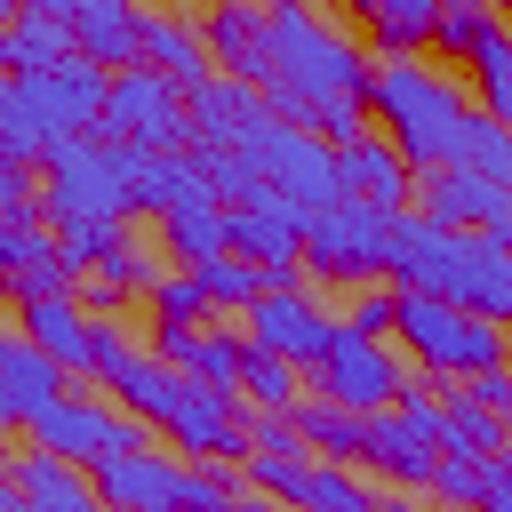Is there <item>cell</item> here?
Wrapping results in <instances>:
<instances>
[{
	"label": "cell",
	"instance_id": "f35d334b",
	"mask_svg": "<svg viewBox=\"0 0 512 512\" xmlns=\"http://www.w3.org/2000/svg\"><path fill=\"white\" fill-rule=\"evenodd\" d=\"M496 480H504V488H512V448H504V456H496Z\"/></svg>",
	"mask_w": 512,
	"mask_h": 512
},
{
	"label": "cell",
	"instance_id": "9c48e42d",
	"mask_svg": "<svg viewBox=\"0 0 512 512\" xmlns=\"http://www.w3.org/2000/svg\"><path fill=\"white\" fill-rule=\"evenodd\" d=\"M112 144H136V152H176L184 144V88L152 64H120L112 72Z\"/></svg>",
	"mask_w": 512,
	"mask_h": 512
},
{
	"label": "cell",
	"instance_id": "f1b7e54d",
	"mask_svg": "<svg viewBox=\"0 0 512 512\" xmlns=\"http://www.w3.org/2000/svg\"><path fill=\"white\" fill-rule=\"evenodd\" d=\"M472 88H480V112L512 128V24H496L472 56Z\"/></svg>",
	"mask_w": 512,
	"mask_h": 512
},
{
	"label": "cell",
	"instance_id": "484cf974",
	"mask_svg": "<svg viewBox=\"0 0 512 512\" xmlns=\"http://www.w3.org/2000/svg\"><path fill=\"white\" fill-rule=\"evenodd\" d=\"M344 8H352V16H360L384 48H392V56L440 32V0H344Z\"/></svg>",
	"mask_w": 512,
	"mask_h": 512
},
{
	"label": "cell",
	"instance_id": "1f68e13d",
	"mask_svg": "<svg viewBox=\"0 0 512 512\" xmlns=\"http://www.w3.org/2000/svg\"><path fill=\"white\" fill-rule=\"evenodd\" d=\"M496 32V16H488V0H472V8H440V32H432V48L440 56H480V40Z\"/></svg>",
	"mask_w": 512,
	"mask_h": 512
},
{
	"label": "cell",
	"instance_id": "f546056e",
	"mask_svg": "<svg viewBox=\"0 0 512 512\" xmlns=\"http://www.w3.org/2000/svg\"><path fill=\"white\" fill-rule=\"evenodd\" d=\"M200 288H208V304H232V312H248L256 296H272V280H264L256 256H216V264H200Z\"/></svg>",
	"mask_w": 512,
	"mask_h": 512
},
{
	"label": "cell",
	"instance_id": "cb8c5ba5",
	"mask_svg": "<svg viewBox=\"0 0 512 512\" xmlns=\"http://www.w3.org/2000/svg\"><path fill=\"white\" fill-rule=\"evenodd\" d=\"M168 256H176L184 272L232 256V216H224L216 200H184V208H168Z\"/></svg>",
	"mask_w": 512,
	"mask_h": 512
},
{
	"label": "cell",
	"instance_id": "7a4b0ae2",
	"mask_svg": "<svg viewBox=\"0 0 512 512\" xmlns=\"http://www.w3.org/2000/svg\"><path fill=\"white\" fill-rule=\"evenodd\" d=\"M368 112L392 128V144H400V160H408L416 176L456 168L464 128H472L464 88H456L448 72H432V64H408V56H392V64L368 72Z\"/></svg>",
	"mask_w": 512,
	"mask_h": 512
},
{
	"label": "cell",
	"instance_id": "6da1fadb",
	"mask_svg": "<svg viewBox=\"0 0 512 512\" xmlns=\"http://www.w3.org/2000/svg\"><path fill=\"white\" fill-rule=\"evenodd\" d=\"M384 272L416 296H448V304H472L488 320H512V248L488 240V232H448L432 216H392Z\"/></svg>",
	"mask_w": 512,
	"mask_h": 512
},
{
	"label": "cell",
	"instance_id": "5bb4252c",
	"mask_svg": "<svg viewBox=\"0 0 512 512\" xmlns=\"http://www.w3.org/2000/svg\"><path fill=\"white\" fill-rule=\"evenodd\" d=\"M144 432L136 424H120L112 408H96V400H80V392H64L40 424H32V448H48V456H64V464H104L112 448H136Z\"/></svg>",
	"mask_w": 512,
	"mask_h": 512
},
{
	"label": "cell",
	"instance_id": "60d3db41",
	"mask_svg": "<svg viewBox=\"0 0 512 512\" xmlns=\"http://www.w3.org/2000/svg\"><path fill=\"white\" fill-rule=\"evenodd\" d=\"M384 512H408V504H384Z\"/></svg>",
	"mask_w": 512,
	"mask_h": 512
},
{
	"label": "cell",
	"instance_id": "d6986e66",
	"mask_svg": "<svg viewBox=\"0 0 512 512\" xmlns=\"http://www.w3.org/2000/svg\"><path fill=\"white\" fill-rule=\"evenodd\" d=\"M360 464H376V472L400 480V488H432V480H440V440H424L400 408H384V416H368V448H360Z\"/></svg>",
	"mask_w": 512,
	"mask_h": 512
},
{
	"label": "cell",
	"instance_id": "30bf717a",
	"mask_svg": "<svg viewBox=\"0 0 512 512\" xmlns=\"http://www.w3.org/2000/svg\"><path fill=\"white\" fill-rule=\"evenodd\" d=\"M240 320H248V344L272 352V360H288V368H320V360L336 352V336H344L304 288H272V296H256Z\"/></svg>",
	"mask_w": 512,
	"mask_h": 512
},
{
	"label": "cell",
	"instance_id": "ba28073f",
	"mask_svg": "<svg viewBox=\"0 0 512 512\" xmlns=\"http://www.w3.org/2000/svg\"><path fill=\"white\" fill-rule=\"evenodd\" d=\"M88 480L104 488V504L112 512H176V504H192L216 472H200V464H168L160 448H112L104 464H88Z\"/></svg>",
	"mask_w": 512,
	"mask_h": 512
},
{
	"label": "cell",
	"instance_id": "9a60e30c",
	"mask_svg": "<svg viewBox=\"0 0 512 512\" xmlns=\"http://www.w3.org/2000/svg\"><path fill=\"white\" fill-rule=\"evenodd\" d=\"M152 352H160L168 368H184L192 384H208V392H240V368H248V336L184 328V320H160V328H152Z\"/></svg>",
	"mask_w": 512,
	"mask_h": 512
},
{
	"label": "cell",
	"instance_id": "5b68a950",
	"mask_svg": "<svg viewBox=\"0 0 512 512\" xmlns=\"http://www.w3.org/2000/svg\"><path fill=\"white\" fill-rule=\"evenodd\" d=\"M296 208H336V200H352V184H344V152H328L312 128H288V120H272V112H256L240 136H232Z\"/></svg>",
	"mask_w": 512,
	"mask_h": 512
},
{
	"label": "cell",
	"instance_id": "7c38bea8",
	"mask_svg": "<svg viewBox=\"0 0 512 512\" xmlns=\"http://www.w3.org/2000/svg\"><path fill=\"white\" fill-rule=\"evenodd\" d=\"M416 216L448 224V232H488V240H512V184H488L472 168H432L416 176Z\"/></svg>",
	"mask_w": 512,
	"mask_h": 512
},
{
	"label": "cell",
	"instance_id": "83f0119b",
	"mask_svg": "<svg viewBox=\"0 0 512 512\" xmlns=\"http://www.w3.org/2000/svg\"><path fill=\"white\" fill-rule=\"evenodd\" d=\"M240 400H248L256 416H296V408H304V384H296V368H288V360H272V352H256V344H248Z\"/></svg>",
	"mask_w": 512,
	"mask_h": 512
},
{
	"label": "cell",
	"instance_id": "8d00e7d4",
	"mask_svg": "<svg viewBox=\"0 0 512 512\" xmlns=\"http://www.w3.org/2000/svg\"><path fill=\"white\" fill-rule=\"evenodd\" d=\"M0 208H8V224H32V168L8 160V176H0Z\"/></svg>",
	"mask_w": 512,
	"mask_h": 512
},
{
	"label": "cell",
	"instance_id": "8992f818",
	"mask_svg": "<svg viewBox=\"0 0 512 512\" xmlns=\"http://www.w3.org/2000/svg\"><path fill=\"white\" fill-rule=\"evenodd\" d=\"M408 392H416V368H408L384 336L344 328L336 352L320 360V400H336V408H352V416H384V408H400Z\"/></svg>",
	"mask_w": 512,
	"mask_h": 512
},
{
	"label": "cell",
	"instance_id": "7402d4cb",
	"mask_svg": "<svg viewBox=\"0 0 512 512\" xmlns=\"http://www.w3.org/2000/svg\"><path fill=\"white\" fill-rule=\"evenodd\" d=\"M344 184H352V200L400 216L408 192H416V168L400 160V144H376V136H368V144H344Z\"/></svg>",
	"mask_w": 512,
	"mask_h": 512
},
{
	"label": "cell",
	"instance_id": "e575fe53",
	"mask_svg": "<svg viewBox=\"0 0 512 512\" xmlns=\"http://www.w3.org/2000/svg\"><path fill=\"white\" fill-rule=\"evenodd\" d=\"M344 328H360V336H392V328H400V288H384V296L368 288V296L352 304V320H344Z\"/></svg>",
	"mask_w": 512,
	"mask_h": 512
},
{
	"label": "cell",
	"instance_id": "52a82bcc",
	"mask_svg": "<svg viewBox=\"0 0 512 512\" xmlns=\"http://www.w3.org/2000/svg\"><path fill=\"white\" fill-rule=\"evenodd\" d=\"M384 256H392V216H384V208H368V200L312 208V224H304V264H312L320 280H368V272H384Z\"/></svg>",
	"mask_w": 512,
	"mask_h": 512
},
{
	"label": "cell",
	"instance_id": "d6a6232c",
	"mask_svg": "<svg viewBox=\"0 0 512 512\" xmlns=\"http://www.w3.org/2000/svg\"><path fill=\"white\" fill-rule=\"evenodd\" d=\"M152 312H160V320L200 328V320H208V288H200V272H168V280L152 288Z\"/></svg>",
	"mask_w": 512,
	"mask_h": 512
},
{
	"label": "cell",
	"instance_id": "4fadbf2b",
	"mask_svg": "<svg viewBox=\"0 0 512 512\" xmlns=\"http://www.w3.org/2000/svg\"><path fill=\"white\" fill-rule=\"evenodd\" d=\"M248 480H256L264 496L296 504V512H376V496H368L352 472L312 464V456H248Z\"/></svg>",
	"mask_w": 512,
	"mask_h": 512
},
{
	"label": "cell",
	"instance_id": "ffe728a7",
	"mask_svg": "<svg viewBox=\"0 0 512 512\" xmlns=\"http://www.w3.org/2000/svg\"><path fill=\"white\" fill-rule=\"evenodd\" d=\"M24 336H32L64 376L96 368V320H88L72 296H40V304H24Z\"/></svg>",
	"mask_w": 512,
	"mask_h": 512
},
{
	"label": "cell",
	"instance_id": "44dd1931",
	"mask_svg": "<svg viewBox=\"0 0 512 512\" xmlns=\"http://www.w3.org/2000/svg\"><path fill=\"white\" fill-rule=\"evenodd\" d=\"M8 480H16V496H32L40 512H112L104 488L80 480V464H64V456H48V448H24Z\"/></svg>",
	"mask_w": 512,
	"mask_h": 512
},
{
	"label": "cell",
	"instance_id": "836d02e7",
	"mask_svg": "<svg viewBox=\"0 0 512 512\" xmlns=\"http://www.w3.org/2000/svg\"><path fill=\"white\" fill-rule=\"evenodd\" d=\"M248 456H304L296 416H248Z\"/></svg>",
	"mask_w": 512,
	"mask_h": 512
},
{
	"label": "cell",
	"instance_id": "3957f363",
	"mask_svg": "<svg viewBox=\"0 0 512 512\" xmlns=\"http://www.w3.org/2000/svg\"><path fill=\"white\" fill-rule=\"evenodd\" d=\"M144 184V152L136 144H96V136H64L40 160V216L56 232H88V224H120L136 208Z\"/></svg>",
	"mask_w": 512,
	"mask_h": 512
},
{
	"label": "cell",
	"instance_id": "ab89813d",
	"mask_svg": "<svg viewBox=\"0 0 512 512\" xmlns=\"http://www.w3.org/2000/svg\"><path fill=\"white\" fill-rule=\"evenodd\" d=\"M440 8H472V0H440Z\"/></svg>",
	"mask_w": 512,
	"mask_h": 512
},
{
	"label": "cell",
	"instance_id": "2e32d148",
	"mask_svg": "<svg viewBox=\"0 0 512 512\" xmlns=\"http://www.w3.org/2000/svg\"><path fill=\"white\" fill-rule=\"evenodd\" d=\"M304 224H312V208H296L280 184H264L256 200L232 208V256H256V264L304 256Z\"/></svg>",
	"mask_w": 512,
	"mask_h": 512
},
{
	"label": "cell",
	"instance_id": "74e56055",
	"mask_svg": "<svg viewBox=\"0 0 512 512\" xmlns=\"http://www.w3.org/2000/svg\"><path fill=\"white\" fill-rule=\"evenodd\" d=\"M472 400H480V408H496V416H512V360H504V368H488V376H472Z\"/></svg>",
	"mask_w": 512,
	"mask_h": 512
},
{
	"label": "cell",
	"instance_id": "4316f807",
	"mask_svg": "<svg viewBox=\"0 0 512 512\" xmlns=\"http://www.w3.org/2000/svg\"><path fill=\"white\" fill-rule=\"evenodd\" d=\"M448 456H504L512 448V416H496V408H480L472 392H448V440H440Z\"/></svg>",
	"mask_w": 512,
	"mask_h": 512
},
{
	"label": "cell",
	"instance_id": "d4e9b609",
	"mask_svg": "<svg viewBox=\"0 0 512 512\" xmlns=\"http://www.w3.org/2000/svg\"><path fill=\"white\" fill-rule=\"evenodd\" d=\"M72 48H80V40H72V24L40 16V8H16L8 40H0V64H8V80H16V72H48V64H64Z\"/></svg>",
	"mask_w": 512,
	"mask_h": 512
},
{
	"label": "cell",
	"instance_id": "603a6c76",
	"mask_svg": "<svg viewBox=\"0 0 512 512\" xmlns=\"http://www.w3.org/2000/svg\"><path fill=\"white\" fill-rule=\"evenodd\" d=\"M144 56L176 80V88H208V64H216V48H208V32H192L184 16H144Z\"/></svg>",
	"mask_w": 512,
	"mask_h": 512
},
{
	"label": "cell",
	"instance_id": "b9f144b4",
	"mask_svg": "<svg viewBox=\"0 0 512 512\" xmlns=\"http://www.w3.org/2000/svg\"><path fill=\"white\" fill-rule=\"evenodd\" d=\"M504 8H512V0H504Z\"/></svg>",
	"mask_w": 512,
	"mask_h": 512
},
{
	"label": "cell",
	"instance_id": "ac0fdd59",
	"mask_svg": "<svg viewBox=\"0 0 512 512\" xmlns=\"http://www.w3.org/2000/svg\"><path fill=\"white\" fill-rule=\"evenodd\" d=\"M200 32H208V48H216V64H224L232 80H248V88H272V16H264V8L216 0V16H208Z\"/></svg>",
	"mask_w": 512,
	"mask_h": 512
},
{
	"label": "cell",
	"instance_id": "e0dca14e",
	"mask_svg": "<svg viewBox=\"0 0 512 512\" xmlns=\"http://www.w3.org/2000/svg\"><path fill=\"white\" fill-rule=\"evenodd\" d=\"M56 400H64V368H56V360H48V352H40V344L16 328V336L0 344V416L32 432V424H40Z\"/></svg>",
	"mask_w": 512,
	"mask_h": 512
},
{
	"label": "cell",
	"instance_id": "277c9868",
	"mask_svg": "<svg viewBox=\"0 0 512 512\" xmlns=\"http://www.w3.org/2000/svg\"><path fill=\"white\" fill-rule=\"evenodd\" d=\"M408 352H416V368H432V376H488V368H504L512 360V336H504V320H488V312H472V304H448V296H416V288H400V328H392Z\"/></svg>",
	"mask_w": 512,
	"mask_h": 512
},
{
	"label": "cell",
	"instance_id": "d590c367",
	"mask_svg": "<svg viewBox=\"0 0 512 512\" xmlns=\"http://www.w3.org/2000/svg\"><path fill=\"white\" fill-rule=\"evenodd\" d=\"M400 416H408L424 440H448V392H424V384H416V392L400 400Z\"/></svg>",
	"mask_w": 512,
	"mask_h": 512
},
{
	"label": "cell",
	"instance_id": "4dcf8cb0",
	"mask_svg": "<svg viewBox=\"0 0 512 512\" xmlns=\"http://www.w3.org/2000/svg\"><path fill=\"white\" fill-rule=\"evenodd\" d=\"M488 480H496V456H440V504L448 512H480V496H488Z\"/></svg>",
	"mask_w": 512,
	"mask_h": 512
},
{
	"label": "cell",
	"instance_id": "8fae6325",
	"mask_svg": "<svg viewBox=\"0 0 512 512\" xmlns=\"http://www.w3.org/2000/svg\"><path fill=\"white\" fill-rule=\"evenodd\" d=\"M16 88L40 104V120L56 128V136H88L96 120H104V104H112V64H96V56H64V64H48V72H16Z\"/></svg>",
	"mask_w": 512,
	"mask_h": 512
}]
</instances>
